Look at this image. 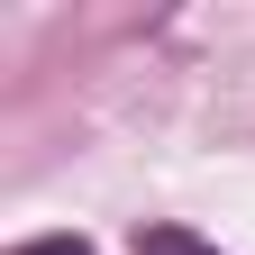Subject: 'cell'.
<instances>
[{
    "instance_id": "6da1fadb",
    "label": "cell",
    "mask_w": 255,
    "mask_h": 255,
    "mask_svg": "<svg viewBox=\"0 0 255 255\" xmlns=\"http://www.w3.org/2000/svg\"><path fill=\"white\" fill-rule=\"evenodd\" d=\"M137 255H219V246L191 228H137Z\"/></svg>"
},
{
    "instance_id": "7a4b0ae2",
    "label": "cell",
    "mask_w": 255,
    "mask_h": 255,
    "mask_svg": "<svg viewBox=\"0 0 255 255\" xmlns=\"http://www.w3.org/2000/svg\"><path fill=\"white\" fill-rule=\"evenodd\" d=\"M18 255H91V246H82V237H27Z\"/></svg>"
}]
</instances>
